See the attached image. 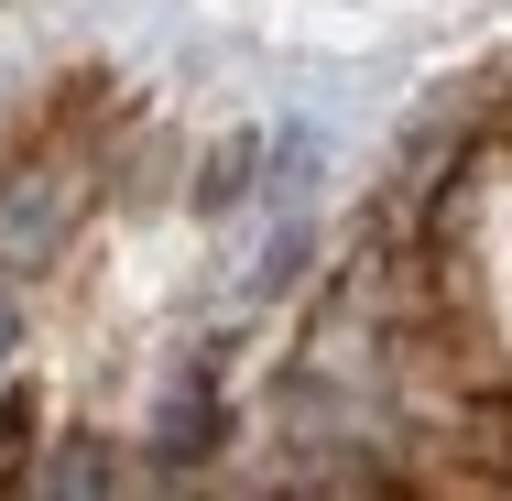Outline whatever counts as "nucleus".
<instances>
[{
	"instance_id": "f257e3e1",
	"label": "nucleus",
	"mask_w": 512,
	"mask_h": 501,
	"mask_svg": "<svg viewBox=\"0 0 512 501\" xmlns=\"http://www.w3.org/2000/svg\"><path fill=\"white\" fill-rule=\"evenodd\" d=\"M55 229H66V186H55V175H11V186H0V273L22 284V273L55 251Z\"/></svg>"
},
{
	"instance_id": "f03ea898",
	"label": "nucleus",
	"mask_w": 512,
	"mask_h": 501,
	"mask_svg": "<svg viewBox=\"0 0 512 501\" xmlns=\"http://www.w3.org/2000/svg\"><path fill=\"white\" fill-rule=\"evenodd\" d=\"M11 349H22V295H11V273H0V371H11Z\"/></svg>"
}]
</instances>
